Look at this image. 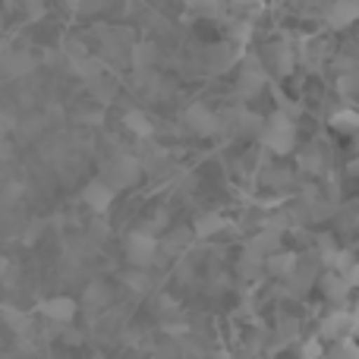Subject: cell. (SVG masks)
Wrapping results in <instances>:
<instances>
[{
	"instance_id": "obj_1",
	"label": "cell",
	"mask_w": 359,
	"mask_h": 359,
	"mask_svg": "<svg viewBox=\"0 0 359 359\" xmlns=\"http://www.w3.org/2000/svg\"><path fill=\"white\" fill-rule=\"evenodd\" d=\"M259 133L265 149H271L274 155H290L293 145H297V126H293V120L284 111H278L271 120H265Z\"/></svg>"
},
{
	"instance_id": "obj_2",
	"label": "cell",
	"mask_w": 359,
	"mask_h": 359,
	"mask_svg": "<svg viewBox=\"0 0 359 359\" xmlns=\"http://www.w3.org/2000/svg\"><path fill=\"white\" fill-rule=\"evenodd\" d=\"M142 177V161L133 155H117L104 164V183L111 186L114 192L117 189H130V186L139 183Z\"/></svg>"
},
{
	"instance_id": "obj_3",
	"label": "cell",
	"mask_w": 359,
	"mask_h": 359,
	"mask_svg": "<svg viewBox=\"0 0 359 359\" xmlns=\"http://www.w3.org/2000/svg\"><path fill=\"white\" fill-rule=\"evenodd\" d=\"M126 259H130L133 268H149L158 255V240L149 230H136V233L126 236Z\"/></svg>"
},
{
	"instance_id": "obj_4",
	"label": "cell",
	"mask_w": 359,
	"mask_h": 359,
	"mask_svg": "<svg viewBox=\"0 0 359 359\" xmlns=\"http://www.w3.org/2000/svg\"><path fill=\"white\" fill-rule=\"evenodd\" d=\"M265 82H268V76H265V69H262V63L255 60V57H246L243 69H240V79H236V95H240L243 101H249L265 88Z\"/></svg>"
},
{
	"instance_id": "obj_5",
	"label": "cell",
	"mask_w": 359,
	"mask_h": 359,
	"mask_svg": "<svg viewBox=\"0 0 359 359\" xmlns=\"http://www.w3.org/2000/svg\"><path fill=\"white\" fill-rule=\"evenodd\" d=\"M183 123L189 126L196 136H215L217 133V114L211 111L208 104H202V101H192V104L183 111Z\"/></svg>"
},
{
	"instance_id": "obj_6",
	"label": "cell",
	"mask_w": 359,
	"mask_h": 359,
	"mask_svg": "<svg viewBox=\"0 0 359 359\" xmlns=\"http://www.w3.org/2000/svg\"><path fill=\"white\" fill-rule=\"evenodd\" d=\"M32 69H35V57H32V50L10 48V50L0 54V73H4L6 79H22V76H29Z\"/></svg>"
},
{
	"instance_id": "obj_7",
	"label": "cell",
	"mask_w": 359,
	"mask_h": 359,
	"mask_svg": "<svg viewBox=\"0 0 359 359\" xmlns=\"http://www.w3.org/2000/svg\"><path fill=\"white\" fill-rule=\"evenodd\" d=\"M240 60V50H236V44H211L208 54H205V67H208L211 76H221L227 73L233 63Z\"/></svg>"
},
{
	"instance_id": "obj_8",
	"label": "cell",
	"mask_w": 359,
	"mask_h": 359,
	"mask_svg": "<svg viewBox=\"0 0 359 359\" xmlns=\"http://www.w3.org/2000/svg\"><path fill=\"white\" fill-rule=\"evenodd\" d=\"M76 299H69V297H54V299H44L41 306H38V312H41L44 318H50V322H57V325H69L76 318Z\"/></svg>"
},
{
	"instance_id": "obj_9",
	"label": "cell",
	"mask_w": 359,
	"mask_h": 359,
	"mask_svg": "<svg viewBox=\"0 0 359 359\" xmlns=\"http://www.w3.org/2000/svg\"><path fill=\"white\" fill-rule=\"evenodd\" d=\"M82 202H86L95 215H104L114 202V189L104 183V180H92V183L82 189Z\"/></svg>"
},
{
	"instance_id": "obj_10",
	"label": "cell",
	"mask_w": 359,
	"mask_h": 359,
	"mask_svg": "<svg viewBox=\"0 0 359 359\" xmlns=\"http://www.w3.org/2000/svg\"><path fill=\"white\" fill-rule=\"evenodd\" d=\"M359 16V4L356 0H334V4L328 6V13H325V19H328L331 29H347V25H353Z\"/></svg>"
},
{
	"instance_id": "obj_11",
	"label": "cell",
	"mask_w": 359,
	"mask_h": 359,
	"mask_svg": "<svg viewBox=\"0 0 359 359\" xmlns=\"http://www.w3.org/2000/svg\"><path fill=\"white\" fill-rule=\"evenodd\" d=\"M0 318H4L6 325H10L16 334H22V337H29V334H35V325H32V316H25L22 309H16V306H0Z\"/></svg>"
},
{
	"instance_id": "obj_12",
	"label": "cell",
	"mask_w": 359,
	"mask_h": 359,
	"mask_svg": "<svg viewBox=\"0 0 359 359\" xmlns=\"http://www.w3.org/2000/svg\"><path fill=\"white\" fill-rule=\"evenodd\" d=\"M224 227H227V221H224L221 211H208V215H198L196 224H192V230H196L198 240H208V236L221 233Z\"/></svg>"
},
{
	"instance_id": "obj_13",
	"label": "cell",
	"mask_w": 359,
	"mask_h": 359,
	"mask_svg": "<svg viewBox=\"0 0 359 359\" xmlns=\"http://www.w3.org/2000/svg\"><path fill=\"white\" fill-rule=\"evenodd\" d=\"M73 73L79 76L82 82H92V79H98L101 73H107V67H104V57H92V54L79 57V60H73Z\"/></svg>"
},
{
	"instance_id": "obj_14",
	"label": "cell",
	"mask_w": 359,
	"mask_h": 359,
	"mask_svg": "<svg viewBox=\"0 0 359 359\" xmlns=\"http://www.w3.org/2000/svg\"><path fill=\"white\" fill-rule=\"evenodd\" d=\"M297 262H299V255L297 252H271L268 255V262H265V268L274 274V278H290L293 274V268H297Z\"/></svg>"
},
{
	"instance_id": "obj_15",
	"label": "cell",
	"mask_w": 359,
	"mask_h": 359,
	"mask_svg": "<svg viewBox=\"0 0 359 359\" xmlns=\"http://www.w3.org/2000/svg\"><path fill=\"white\" fill-rule=\"evenodd\" d=\"M130 63H133V69H151L158 63V48L151 41L130 44Z\"/></svg>"
},
{
	"instance_id": "obj_16",
	"label": "cell",
	"mask_w": 359,
	"mask_h": 359,
	"mask_svg": "<svg viewBox=\"0 0 359 359\" xmlns=\"http://www.w3.org/2000/svg\"><path fill=\"white\" fill-rule=\"evenodd\" d=\"M123 126L136 139H151V136H155V123H151V120L145 117L142 111H126L123 114Z\"/></svg>"
},
{
	"instance_id": "obj_17",
	"label": "cell",
	"mask_w": 359,
	"mask_h": 359,
	"mask_svg": "<svg viewBox=\"0 0 359 359\" xmlns=\"http://www.w3.org/2000/svg\"><path fill=\"white\" fill-rule=\"evenodd\" d=\"M322 290H325V297H328V299L341 303V299H347L350 284H347V278H344L341 271H328V274L322 278Z\"/></svg>"
},
{
	"instance_id": "obj_18",
	"label": "cell",
	"mask_w": 359,
	"mask_h": 359,
	"mask_svg": "<svg viewBox=\"0 0 359 359\" xmlns=\"http://www.w3.org/2000/svg\"><path fill=\"white\" fill-rule=\"evenodd\" d=\"M86 86H88V92H92V98H95V101H101V104H111L114 95H117V82H114L107 73H101L98 79L86 82Z\"/></svg>"
},
{
	"instance_id": "obj_19",
	"label": "cell",
	"mask_w": 359,
	"mask_h": 359,
	"mask_svg": "<svg viewBox=\"0 0 359 359\" xmlns=\"http://www.w3.org/2000/svg\"><path fill=\"white\" fill-rule=\"evenodd\" d=\"M249 249H252V252H259L262 259H268L271 252H278V249H280V233H278V230H268V227L259 230V236L249 243Z\"/></svg>"
},
{
	"instance_id": "obj_20",
	"label": "cell",
	"mask_w": 359,
	"mask_h": 359,
	"mask_svg": "<svg viewBox=\"0 0 359 359\" xmlns=\"http://www.w3.org/2000/svg\"><path fill=\"white\" fill-rule=\"evenodd\" d=\"M271 57H274V69H278L280 76H290L293 67H297V54H293V48H290V44H284V41L274 44Z\"/></svg>"
},
{
	"instance_id": "obj_21",
	"label": "cell",
	"mask_w": 359,
	"mask_h": 359,
	"mask_svg": "<svg viewBox=\"0 0 359 359\" xmlns=\"http://www.w3.org/2000/svg\"><path fill=\"white\" fill-rule=\"evenodd\" d=\"M287 280H290L293 290H306L316 280V262H297V268H293V274Z\"/></svg>"
},
{
	"instance_id": "obj_22",
	"label": "cell",
	"mask_w": 359,
	"mask_h": 359,
	"mask_svg": "<svg viewBox=\"0 0 359 359\" xmlns=\"http://www.w3.org/2000/svg\"><path fill=\"white\" fill-rule=\"evenodd\" d=\"M111 303V293H107V287L101 284V280H95V284L86 287V293H82V306H88V309H101V306Z\"/></svg>"
},
{
	"instance_id": "obj_23",
	"label": "cell",
	"mask_w": 359,
	"mask_h": 359,
	"mask_svg": "<svg viewBox=\"0 0 359 359\" xmlns=\"http://www.w3.org/2000/svg\"><path fill=\"white\" fill-rule=\"evenodd\" d=\"M331 126H334V130H341V133H353L356 126H359V114L350 111V107H344V111H334V114H331Z\"/></svg>"
},
{
	"instance_id": "obj_24",
	"label": "cell",
	"mask_w": 359,
	"mask_h": 359,
	"mask_svg": "<svg viewBox=\"0 0 359 359\" xmlns=\"http://www.w3.org/2000/svg\"><path fill=\"white\" fill-rule=\"evenodd\" d=\"M183 4L192 16H217L221 13V0H183Z\"/></svg>"
},
{
	"instance_id": "obj_25",
	"label": "cell",
	"mask_w": 359,
	"mask_h": 359,
	"mask_svg": "<svg viewBox=\"0 0 359 359\" xmlns=\"http://www.w3.org/2000/svg\"><path fill=\"white\" fill-rule=\"evenodd\" d=\"M265 120L252 111H236V133H259Z\"/></svg>"
},
{
	"instance_id": "obj_26",
	"label": "cell",
	"mask_w": 359,
	"mask_h": 359,
	"mask_svg": "<svg viewBox=\"0 0 359 359\" xmlns=\"http://www.w3.org/2000/svg\"><path fill=\"white\" fill-rule=\"evenodd\" d=\"M262 265H265V259H262L259 252H252V249H246V252H243V262H240V274L243 278H252V274H259Z\"/></svg>"
},
{
	"instance_id": "obj_27",
	"label": "cell",
	"mask_w": 359,
	"mask_h": 359,
	"mask_svg": "<svg viewBox=\"0 0 359 359\" xmlns=\"http://www.w3.org/2000/svg\"><path fill=\"white\" fill-rule=\"evenodd\" d=\"M123 280H126V287H130V290H136V293H145V290H149V284H151L149 274H145L142 268H133V271H126Z\"/></svg>"
},
{
	"instance_id": "obj_28",
	"label": "cell",
	"mask_w": 359,
	"mask_h": 359,
	"mask_svg": "<svg viewBox=\"0 0 359 359\" xmlns=\"http://www.w3.org/2000/svg\"><path fill=\"white\" fill-rule=\"evenodd\" d=\"M344 325H347V316H344V312H334V316H328V322L322 325V334L325 337H331V334H341L344 331Z\"/></svg>"
},
{
	"instance_id": "obj_29",
	"label": "cell",
	"mask_w": 359,
	"mask_h": 359,
	"mask_svg": "<svg viewBox=\"0 0 359 359\" xmlns=\"http://www.w3.org/2000/svg\"><path fill=\"white\" fill-rule=\"evenodd\" d=\"M356 82H359V76L353 73V69H347V73H341V79H337V92H341V95H353L356 92Z\"/></svg>"
},
{
	"instance_id": "obj_30",
	"label": "cell",
	"mask_w": 359,
	"mask_h": 359,
	"mask_svg": "<svg viewBox=\"0 0 359 359\" xmlns=\"http://www.w3.org/2000/svg\"><path fill=\"white\" fill-rule=\"evenodd\" d=\"M299 168H303V170H312V174H318V170H322V158H318V151H306V155L299 158Z\"/></svg>"
},
{
	"instance_id": "obj_31",
	"label": "cell",
	"mask_w": 359,
	"mask_h": 359,
	"mask_svg": "<svg viewBox=\"0 0 359 359\" xmlns=\"http://www.w3.org/2000/svg\"><path fill=\"white\" fill-rule=\"evenodd\" d=\"M22 6H25V13H29V19H41L48 0H22Z\"/></svg>"
},
{
	"instance_id": "obj_32",
	"label": "cell",
	"mask_w": 359,
	"mask_h": 359,
	"mask_svg": "<svg viewBox=\"0 0 359 359\" xmlns=\"http://www.w3.org/2000/svg\"><path fill=\"white\" fill-rule=\"evenodd\" d=\"M303 359H322V344H318L316 337L303 344Z\"/></svg>"
},
{
	"instance_id": "obj_33",
	"label": "cell",
	"mask_w": 359,
	"mask_h": 359,
	"mask_svg": "<svg viewBox=\"0 0 359 359\" xmlns=\"http://www.w3.org/2000/svg\"><path fill=\"white\" fill-rule=\"evenodd\" d=\"M16 278V271H13V262L6 259V255H0V284H6V280Z\"/></svg>"
},
{
	"instance_id": "obj_34",
	"label": "cell",
	"mask_w": 359,
	"mask_h": 359,
	"mask_svg": "<svg viewBox=\"0 0 359 359\" xmlns=\"http://www.w3.org/2000/svg\"><path fill=\"white\" fill-rule=\"evenodd\" d=\"M86 54H88V50L82 48L79 41H67V57H69V63H73V60H79V57H86Z\"/></svg>"
},
{
	"instance_id": "obj_35",
	"label": "cell",
	"mask_w": 359,
	"mask_h": 359,
	"mask_svg": "<svg viewBox=\"0 0 359 359\" xmlns=\"http://www.w3.org/2000/svg\"><path fill=\"white\" fill-rule=\"evenodd\" d=\"M233 10H262V0H233Z\"/></svg>"
},
{
	"instance_id": "obj_36",
	"label": "cell",
	"mask_w": 359,
	"mask_h": 359,
	"mask_svg": "<svg viewBox=\"0 0 359 359\" xmlns=\"http://www.w3.org/2000/svg\"><path fill=\"white\" fill-rule=\"evenodd\" d=\"M95 233H98V240H104V236H111V224L98 221V224H95Z\"/></svg>"
},
{
	"instance_id": "obj_37",
	"label": "cell",
	"mask_w": 359,
	"mask_h": 359,
	"mask_svg": "<svg viewBox=\"0 0 359 359\" xmlns=\"http://www.w3.org/2000/svg\"><path fill=\"white\" fill-rule=\"evenodd\" d=\"M337 359H356L353 347H350V344H341V350H337Z\"/></svg>"
},
{
	"instance_id": "obj_38",
	"label": "cell",
	"mask_w": 359,
	"mask_h": 359,
	"mask_svg": "<svg viewBox=\"0 0 359 359\" xmlns=\"http://www.w3.org/2000/svg\"><path fill=\"white\" fill-rule=\"evenodd\" d=\"M63 4H69V6H76V4H79V0H63Z\"/></svg>"
},
{
	"instance_id": "obj_39",
	"label": "cell",
	"mask_w": 359,
	"mask_h": 359,
	"mask_svg": "<svg viewBox=\"0 0 359 359\" xmlns=\"http://www.w3.org/2000/svg\"><path fill=\"white\" fill-rule=\"evenodd\" d=\"M215 359H227V353H217V356H215Z\"/></svg>"
}]
</instances>
